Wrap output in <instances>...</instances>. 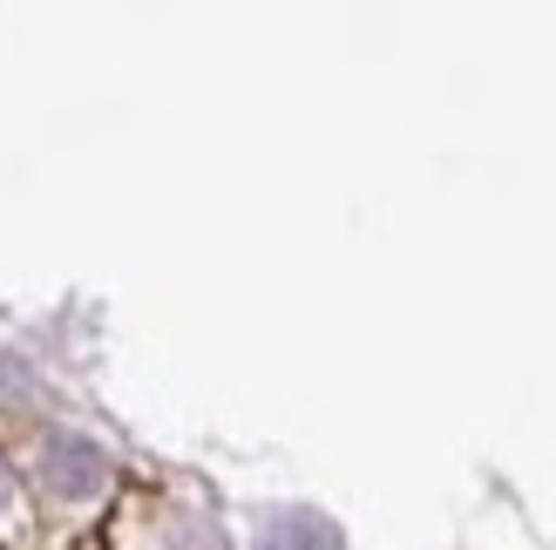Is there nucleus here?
<instances>
[{
    "instance_id": "nucleus-1",
    "label": "nucleus",
    "mask_w": 556,
    "mask_h": 550,
    "mask_svg": "<svg viewBox=\"0 0 556 550\" xmlns=\"http://www.w3.org/2000/svg\"><path fill=\"white\" fill-rule=\"evenodd\" d=\"M48 462H62V470H54V489H68V497H96V489H102V455H96V449L54 442Z\"/></svg>"
}]
</instances>
